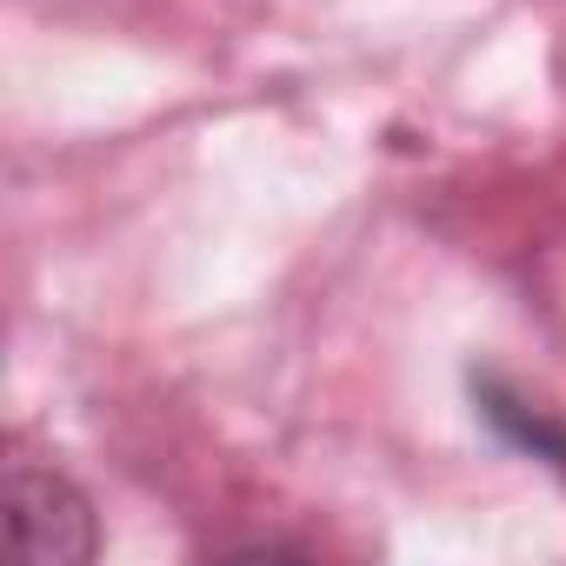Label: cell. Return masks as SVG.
Segmentation results:
<instances>
[{"label": "cell", "instance_id": "6da1fadb", "mask_svg": "<svg viewBox=\"0 0 566 566\" xmlns=\"http://www.w3.org/2000/svg\"><path fill=\"white\" fill-rule=\"evenodd\" d=\"M8 526L28 559H54V566L94 559V506L54 467H34V460L8 467Z\"/></svg>", "mask_w": 566, "mask_h": 566}, {"label": "cell", "instance_id": "7a4b0ae2", "mask_svg": "<svg viewBox=\"0 0 566 566\" xmlns=\"http://www.w3.org/2000/svg\"><path fill=\"white\" fill-rule=\"evenodd\" d=\"M486 400V420L513 440V447H526L533 460H546V467H566V427H553L546 413H533V407H520V400H506V394H480Z\"/></svg>", "mask_w": 566, "mask_h": 566}]
</instances>
